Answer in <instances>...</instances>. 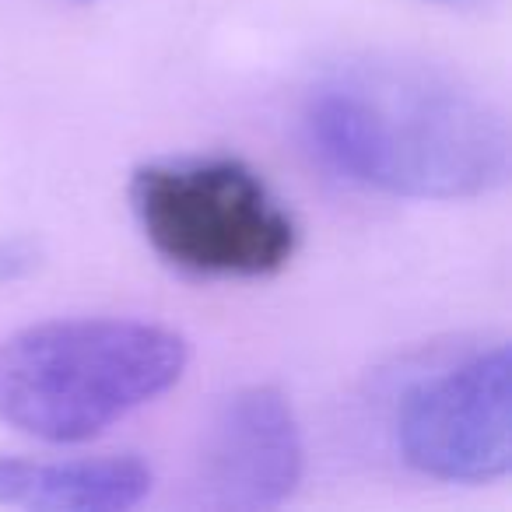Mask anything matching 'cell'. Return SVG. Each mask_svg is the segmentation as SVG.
<instances>
[{
	"label": "cell",
	"instance_id": "7",
	"mask_svg": "<svg viewBox=\"0 0 512 512\" xmlns=\"http://www.w3.org/2000/svg\"><path fill=\"white\" fill-rule=\"evenodd\" d=\"M43 260V249L39 242L22 239V235H11V239H0V285H11V281L32 274Z\"/></svg>",
	"mask_w": 512,
	"mask_h": 512
},
{
	"label": "cell",
	"instance_id": "1",
	"mask_svg": "<svg viewBox=\"0 0 512 512\" xmlns=\"http://www.w3.org/2000/svg\"><path fill=\"white\" fill-rule=\"evenodd\" d=\"M316 155L365 190L404 200H470L509 172L505 120L481 92L414 60H355L306 99Z\"/></svg>",
	"mask_w": 512,
	"mask_h": 512
},
{
	"label": "cell",
	"instance_id": "8",
	"mask_svg": "<svg viewBox=\"0 0 512 512\" xmlns=\"http://www.w3.org/2000/svg\"><path fill=\"white\" fill-rule=\"evenodd\" d=\"M425 4H446V8H460V4H470V0H425Z\"/></svg>",
	"mask_w": 512,
	"mask_h": 512
},
{
	"label": "cell",
	"instance_id": "4",
	"mask_svg": "<svg viewBox=\"0 0 512 512\" xmlns=\"http://www.w3.org/2000/svg\"><path fill=\"white\" fill-rule=\"evenodd\" d=\"M505 344L414 383L393 421L397 453L418 474L446 484H491L512 467Z\"/></svg>",
	"mask_w": 512,
	"mask_h": 512
},
{
	"label": "cell",
	"instance_id": "2",
	"mask_svg": "<svg viewBox=\"0 0 512 512\" xmlns=\"http://www.w3.org/2000/svg\"><path fill=\"white\" fill-rule=\"evenodd\" d=\"M176 330L130 316L46 320L0 341V421L43 442H88L183 379Z\"/></svg>",
	"mask_w": 512,
	"mask_h": 512
},
{
	"label": "cell",
	"instance_id": "5",
	"mask_svg": "<svg viewBox=\"0 0 512 512\" xmlns=\"http://www.w3.org/2000/svg\"><path fill=\"white\" fill-rule=\"evenodd\" d=\"M306 442L295 407L278 386H242L214 407L197 456L193 491L204 509L264 512L295 495Z\"/></svg>",
	"mask_w": 512,
	"mask_h": 512
},
{
	"label": "cell",
	"instance_id": "3",
	"mask_svg": "<svg viewBox=\"0 0 512 512\" xmlns=\"http://www.w3.org/2000/svg\"><path fill=\"white\" fill-rule=\"evenodd\" d=\"M130 211L148 246L193 278H274L299 249L288 207L239 158L141 165L130 176Z\"/></svg>",
	"mask_w": 512,
	"mask_h": 512
},
{
	"label": "cell",
	"instance_id": "6",
	"mask_svg": "<svg viewBox=\"0 0 512 512\" xmlns=\"http://www.w3.org/2000/svg\"><path fill=\"white\" fill-rule=\"evenodd\" d=\"M155 488L141 456H0V505L29 512H127Z\"/></svg>",
	"mask_w": 512,
	"mask_h": 512
}]
</instances>
